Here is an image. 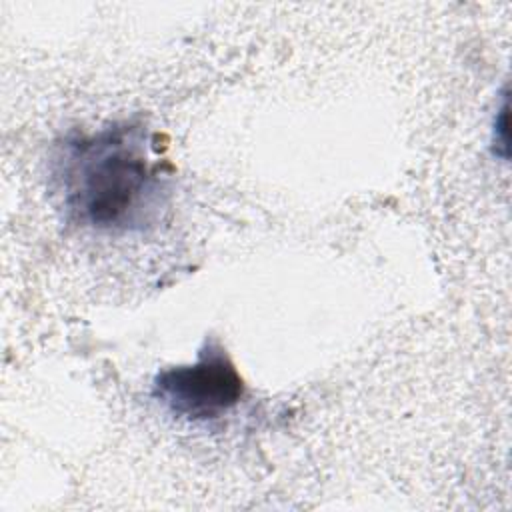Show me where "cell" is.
I'll return each instance as SVG.
<instances>
[{"label":"cell","mask_w":512,"mask_h":512,"mask_svg":"<svg viewBox=\"0 0 512 512\" xmlns=\"http://www.w3.org/2000/svg\"><path fill=\"white\" fill-rule=\"evenodd\" d=\"M152 396L178 420L212 422L228 414L244 396V380L228 352L206 340L192 364L160 370L152 382Z\"/></svg>","instance_id":"cell-2"},{"label":"cell","mask_w":512,"mask_h":512,"mask_svg":"<svg viewBox=\"0 0 512 512\" xmlns=\"http://www.w3.org/2000/svg\"><path fill=\"white\" fill-rule=\"evenodd\" d=\"M56 192L70 222L96 232H140L160 220L170 172L150 134L132 122L68 136L56 150Z\"/></svg>","instance_id":"cell-1"},{"label":"cell","mask_w":512,"mask_h":512,"mask_svg":"<svg viewBox=\"0 0 512 512\" xmlns=\"http://www.w3.org/2000/svg\"><path fill=\"white\" fill-rule=\"evenodd\" d=\"M506 112H508V102L506 96L502 98V106L496 112L494 120V152L500 154L502 158H508V132H506Z\"/></svg>","instance_id":"cell-3"}]
</instances>
